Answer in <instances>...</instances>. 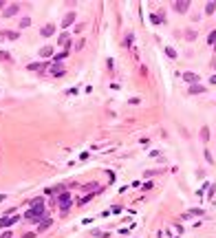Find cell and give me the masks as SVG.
<instances>
[{
	"label": "cell",
	"instance_id": "cell-1",
	"mask_svg": "<svg viewBox=\"0 0 216 238\" xmlns=\"http://www.w3.org/2000/svg\"><path fill=\"white\" fill-rule=\"evenodd\" d=\"M44 199H35L33 201V207L25 214V218H29V221H40L42 216H44Z\"/></svg>",
	"mask_w": 216,
	"mask_h": 238
},
{
	"label": "cell",
	"instance_id": "cell-2",
	"mask_svg": "<svg viewBox=\"0 0 216 238\" xmlns=\"http://www.w3.org/2000/svg\"><path fill=\"white\" fill-rule=\"evenodd\" d=\"M57 201H60V207H62V209H68V205H71V201H73V196H71L68 192H64Z\"/></svg>",
	"mask_w": 216,
	"mask_h": 238
},
{
	"label": "cell",
	"instance_id": "cell-3",
	"mask_svg": "<svg viewBox=\"0 0 216 238\" xmlns=\"http://www.w3.org/2000/svg\"><path fill=\"white\" fill-rule=\"evenodd\" d=\"M64 73H66V71H64L60 64H53V66H51V75H55V77H62Z\"/></svg>",
	"mask_w": 216,
	"mask_h": 238
},
{
	"label": "cell",
	"instance_id": "cell-4",
	"mask_svg": "<svg viewBox=\"0 0 216 238\" xmlns=\"http://www.w3.org/2000/svg\"><path fill=\"white\" fill-rule=\"evenodd\" d=\"M18 9H20L18 5H11V7H7V9L2 11V16H5V18H11V16H16V13H18Z\"/></svg>",
	"mask_w": 216,
	"mask_h": 238
},
{
	"label": "cell",
	"instance_id": "cell-5",
	"mask_svg": "<svg viewBox=\"0 0 216 238\" xmlns=\"http://www.w3.org/2000/svg\"><path fill=\"white\" fill-rule=\"evenodd\" d=\"M44 38H49V35H53L55 33V25H46V27H42V31H40Z\"/></svg>",
	"mask_w": 216,
	"mask_h": 238
},
{
	"label": "cell",
	"instance_id": "cell-6",
	"mask_svg": "<svg viewBox=\"0 0 216 238\" xmlns=\"http://www.w3.org/2000/svg\"><path fill=\"white\" fill-rule=\"evenodd\" d=\"M16 221H20V216H11V218H0V227H9V225H13Z\"/></svg>",
	"mask_w": 216,
	"mask_h": 238
},
{
	"label": "cell",
	"instance_id": "cell-7",
	"mask_svg": "<svg viewBox=\"0 0 216 238\" xmlns=\"http://www.w3.org/2000/svg\"><path fill=\"white\" fill-rule=\"evenodd\" d=\"M187 7H190V2H185V0H181V2H174V11H179V13L187 11Z\"/></svg>",
	"mask_w": 216,
	"mask_h": 238
},
{
	"label": "cell",
	"instance_id": "cell-8",
	"mask_svg": "<svg viewBox=\"0 0 216 238\" xmlns=\"http://www.w3.org/2000/svg\"><path fill=\"white\" fill-rule=\"evenodd\" d=\"M73 20H75V13H66L64 20H62V27H71V25H73Z\"/></svg>",
	"mask_w": 216,
	"mask_h": 238
},
{
	"label": "cell",
	"instance_id": "cell-9",
	"mask_svg": "<svg viewBox=\"0 0 216 238\" xmlns=\"http://www.w3.org/2000/svg\"><path fill=\"white\" fill-rule=\"evenodd\" d=\"M40 55L42 57H51L53 55V46H44V49H40Z\"/></svg>",
	"mask_w": 216,
	"mask_h": 238
},
{
	"label": "cell",
	"instance_id": "cell-10",
	"mask_svg": "<svg viewBox=\"0 0 216 238\" xmlns=\"http://www.w3.org/2000/svg\"><path fill=\"white\" fill-rule=\"evenodd\" d=\"M203 90H205V88H203L201 84H192V86H190V93H192V95H199V93H203Z\"/></svg>",
	"mask_w": 216,
	"mask_h": 238
},
{
	"label": "cell",
	"instance_id": "cell-11",
	"mask_svg": "<svg viewBox=\"0 0 216 238\" xmlns=\"http://www.w3.org/2000/svg\"><path fill=\"white\" fill-rule=\"evenodd\" d=\"M51 223H53V221H51V218H44V221H42V223H40V225H38V231H44V229H46V227H51Z\"/></svg>",
	"mask_w": 216,
	"mask_h": 238
},
{
	"label": "cell",
	"instance_id": "cell-12",
	"mask_svg": "<svg viewBox=\"0 0 216 238\" xmlns=\"http://www.w3.org/2000/svg\"><path fill=\"white\" fill-rule=\"evenodd\" d=\"M2 35H5L7 40H18V38H20V33H16V31H2Z\"/></svg>",
	"mask_w": 216,
	"mask_h": 238
},
{
	"label": "cell",
	"instance_id": "cell-13",
	"mask_svg": "<svg viewBox=\"0 0 216 238\" xmlns=\"http://www.w3.org/2000/svg\"><path fill=\"white\" fill-rule=\"evenodd\" d=\"M68 38H71L68 33H62V35H60V44H62V46H68V44H71V40H68Z\"/></svg>",
	"mask_w": 216,
	"mask_h": 238
},
{
	"label": "cell",
	"instance_id": "cell-14",
	"mask_svg": "<svg viewBox=\"0 0 216 238\" xmlns=\"http://www.w3.org/2000/svg\"><path fill=\"white\" fill-rule=\"evenodd\" d=\"M216 11V2H207L205 5V13H214Z\"/></svg>",
	"mask_w": 216,
	"mask_h": 238
},
{
	"label": "cell",
	"instance_id": "cell-15",
	"mask_svg": "<svg viewBox=\"0 0 216 238\" xmlns=\"http://www.w3.org/2000/svg\"><path fill=\"white\" fill-rule=\"evenodd\" d=\"M183 77H185L187 82H196V80H199V75H194V73H183Z\"/></svg>",
	"mask_w": 216,
	"mask_h": 238
},
{
	"label": "cell",
	"instance_id": "cell-16",
	"mask_svg": "<svg viewBox=\"0 0 216 238\" xmlns=\"http://www.w3.org/2000/svg\"><path fill=\"white\" fill-rule=\"evenodd\" d=\"M29 68H31V71H44L46 64H29Z\"/></svg>",
	"mask_w": 216,
	"mask_h": 238
},
{
	"label": "cell",
	"instance_id": "cell-17",
	"mask_svg": "<svg viewBox=\"0 0 216 238\" xmlns=\"http://www.w3.org/2000/svg\"><path fill=\"white\" fill-rule=\"evenodd\" d=\"M165 53H168V57H177V51L172 49V46H165Z\"/></svg>",
	"mask_w": 216,
	"mask_h": 238
},
{
	"label": "cell",
	"instance_id": "cell-18",
	"mask_svg": "<svg viewBox=\"0 0 216 238\" xmlns=\"http://www.w3.org/2000/svg\"><path fill=\"white\" fill-rule=\"evenodd\" d=\"M207 137H209V130H207V128H203V130H201V139H203V141H207Z\"/></svg>",
	"mask_w": 216,
	"mask_h": 238
},
{
	"label": "cell",
	"instance_id": "cell-19",
	"mask_svg": "<svg viewBox=\"0 0 216 238\" xmlns=\"http://www.w3.org/2000/svg\"><path fill=\"white\" fill-rule=\"evenodd\" d=\"M207 42H209V44H216V31H212V33H209V38H207Z\"/></svg>",
	"mask_w": 216,
	"mask_h": 238
},
{
	"label": "cell",
	"instance_id": "cell-20",
	"mask_svg": "<svg viewBox=\"0 0 216 238\" xmlns=\"http://www.w3.org/2000/svg\"><path fill=\"white\" fill-rule=\"evenodd\" d=\"M29 25H31V20H29V18H25V20L20 22V27H29Z\"/></svg>",
	"mask_w": 216,
	"mask_h": 238
},
{
	"label": "cell",
	"instance_id": "cell-21",
	"mask_svg": "<svg viewBox=\"0 0 216 238\" xmlns=\"http://www.w3.org/2000/svg\"><path fill=\"white\" fill-rule=\"evenodd\" d=\"M0 238H11V231H2V234H0Z\"/></svg>",
	"mask_w": 216,
	"mask_h": 238
},
{
	"label": "cell",
	"instance_id": "cell-22",
	"mask_svg": "<svg viewBox=\"0 0 216 238\" xmlns=\"http://www.w3.org/2000/svg\"><path fill=\"white\" fill-rule=\"evenodd\" d=\"M0 57H5V60H11V57H9V53H5V51H0Z\"/></svg>",
	"mask_w": 216,
	"mask_h": 238
},
{
	"label": "cell",
	"instance_id": "cell-23",
	"mask_svg": "<svg viewBox=\"0 0 216 238\" xmlns=\"http://www.w3.org/2000/svg\"><path fill=\"white\" fill-rule=\"evenodd\" d=\"M209 82H212V84H216V75H212V80H209Z\"/></svg>",
	"mask_w": 216,
	"mask_h": 238
},
{
	"label": "cell",
	"instance_id": "cell-24",
	"mask_svg": "<svg viewBox=\"0 0 216 238\" xmlns=\"http://www.w3.org/2000/svg\"><path fill=\"white\" fill-rule=\"evenodd\" d=\"M0 9H5V2H2V0H0Z\"/></svg>",
	"mask_w": 216,
	"mask_h": 238
},
{
	"label": "cell",
	"instance_id": "cell-25",
	"mask_svg": "<svg viewBox=\"0 0 216 238\" xmlns=\"http://www.w3.org/2000/svg\"><path fill=\"white\" fill-rule=\"evenodd\" d=\"M0 38H2V31H0Z\"/></svg>",
	"mask_w": 216,
	"mask_h": 238
}]
</instances>
